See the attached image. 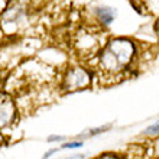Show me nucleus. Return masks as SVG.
Returning a JSON list of instances; mask_svg holds the SVG:
<instances>
[{
  "label": "nucleus",
  "mask_w": 159,
  "mask_h": 159,
  "mask_svg": "<svg viewBox=\"0 0 159 159\" xmlns=\"http://www.w3.org/2000/svg\"><path fill=\"white\" fill-rule=\"evenodd\" d=\"M77 49L81 51L84 55H93L98 51L100 46V41L96 34H88V32H83V35L77 36Z\"/></svg>",
  "instance_id": "obj_4"
},
{
  "label": "nucleus",
  "mask_w": 159,
  "mask_h": 159,
  "mask_svg": "<svg viewBox=\"0 0 159 159\" xmlns=\"http://www.w3.org/2000/svg\"><path fill=\"white\" fill-rule=\"evenodd\" d=\"M96 15L103 25H110L116 17V12L109 6H100L96 9Z\"/></svg>",
  "instance_id": "obj_5"
},
{
  "label": "nucleus",
  "mask_w": 159,
  "mask_h": 159,
  "mask_svg": "<svg viewBox=\"0 0 159 159\" xmlns=\"http://www.w3.org/2000/svg\"><path fill=\"white\" fill-rule=\"evenodd\" d=\"M134 55V45L129 39H113L100 55V68L107 74L125 71Z\"/></svg>",
  "instance_id": "obj_1"
},
{
  "label": "nucleus",
  "mask_w": 159,
  "mask_h": 159,
  "mask_svg": "<svg viewBox=\"0 0 159 159\" xmlns=\"http://www.w3.org/2000/svg\"><path fill=\"white\" fill-rule=\"evenodd\" d=\"M90 81H91L90 74L85 70H83V68H70L64 75L62 84L67 91H77V90L88 87Z\"/></svg>",
  "instance_id": "obj_2"
},
{
  "label": "nucleus",
  "mask_w": 159,
  "mask_h": 159,
  "mask_svg": "<svg viewBox=\"0 0 159 159\" xmlns=\"http://www.w3.org/2000/svg\"><path fill=\"white\" fill-rule=\"evenodd\" d=\"M64 138H61V136H49V138H48V142H55V140H62Z\"/></svg>",
  "instance_id": "obj_10"
},
{
  "label": "nucleus",
  "mask_w": 159,
  "mask_h": 159,
  "mask_svg": "<svg viewBox=\"0 0 159 159\" xmlns=\"http://www.w3.org/2000/svg\"><path fill=\"white\" fill-rule=\"evenodd\" d=\"M57 151H58V149H51V151L48 152V153H45V156H43V159H48V158H49V156H52V155H54V153H55V152H57Z\"/></svg>",
  "instance_id": "obj_11"
},
{
  "label": "nucleus",
  "mask_w": 159,
  "mask_h": 159,
  "mask_svg": "<svg viewBox=\"0 0 159 159\" xmlns=\"http://www.w3.org/2000/svg\"><path fill=\"white\" fill-rule=\"evenodd\" d=\"M97 159H120V158L116 156V155H101V156H98Z\"/></svg>",
  "instance_id": "obj_9"
},
{
  "label": "nucleus",
  "mask_w": 159,
  "mask_h": 159,
  "mask_svg": "<svg viewBox=\"0 0 159 159\" xmlns=\"http://www.w3.org/2000/svg\"><path fill=\"white\" fill-rule=\"evenodd\" d=\"M109 130V126H101V127H97V129H90L85 133H81L83 138H90V136H96L98 133H103V132H107Z\"/></svg>",
  "instance_id": "obj_6"
},
{
  "label": "nucleus",
  "mask_w": 159,
  "mask_h": 159,
  "mask_svg": "<svg viewBox=\"0 0 159 159\" xmlns=\"http://www.w3.org/2000/svg\"><path fill=\"white\" fill-rule=\"evenodd\" d=\"M83 146V142H67L62 145V149H78Z\"/></svg>",
  "instance_id": "obj_8"
},
{
  "label": "nucleus",
  "mask_w": 159,
  "mask_h": 159,
  "mask_svg": "<svg viewBox=\"0 0 159 159\" xmlns=\"http://www.w3.org/2000/svg\"><path fill=\"white\" fill-rule=\"evenodd\" d=\"M158 34H159V22H158Z\"/></svg>",
  "instance_id": "obj_12"
},
{
  "label": "nucleus",
  "mask_w": 159,
  "mask_h": 159,
  "mask_svg": "<svg viewBox=\"0 0 159 159\" xmlns=\"http://www.w3.org/2000/svg\"><path fill=\"white\" fill-rule=\"evenodd\" d=\"M15 103L9 94L0 93V129H4L10 126V123L15 119Z\"/></svg>",
  "instance_id": "obj_3"
},
{
  "label": "nucleus",
  "mask_w": 159,
  "mask_h": 159,
  "mask_svg": "<svg viewBox=\"0 0 159 159\" xmlns=\"http://www.w3.org/2000/svg\"><path fill=\"white\" fill-rule=\"evenodd\" d=\"M158 133H159V121H156L153 126H151V127H148L145 130V134H149V136H153V134H158Z\"/></svg>",
  "instance_id": "obj_7"
}]
</instances>
